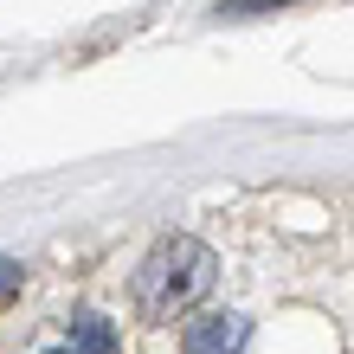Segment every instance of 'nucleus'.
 Returning <instances> with one entry per match:
<instances>
[{
	"label": "nucleus",
	"instance_id": "obj_1",
	"mask_svg": "<svg viewBox=\"0 0 354 354\" xmlns=\"http://www.w3.org/2000/svg\"><path fill=\"white\" fill-rule=\"evenodd\" d=\"M213 277H219V258L206 252L200 239L174 232V239L149 245V258H142L136 277H129V297H136V309L149 322H174L213 290Z\"/></svg>",
	"mask_w": 354,
	"mask_h": 354
},
{
	"label": "nucleus",
	"instance_id": "obj_2",
	"mask_svg": "<svg viewBox=\"0 0 354 354\" xmlns=\"http://www.w3.org/2000/svg\"><path fill=\"white\" fill-rule=\"evenodd\" d=\"M245 342H252V322L239 309H213L180 328V354H245Z\"/></svg>",
	"mask_w": 354,
	"mask_h": 354
},
{
	"label": "nucleus",
	"instance_id": "obj_3",
	"mask_svg": "<svg viewBox=\"0 0 354 354\" xmlns=\"http://www.w3.org/2000/svg\"><path fill=\"white\" fill-rule=\"evenodd\" d=\"M46 354H116V328L97 316V309H77L71 328H65V342L46 348Z\"/></svg>",
	"mask_w": 354,
	"mask_h": 354
},
{
	"label": "nucleus",
	"instance_id": "obj_4",
	"mask_svg": "<svg viewBox=\"0 0 354 354\" xmlns=\"http://www.w3.org/2000/svg\"><path fill=\"white\" fill-rule=\"evenodd\" d=\"M19 283H26V264H19V258H0V303H13Z\"/></svg>",
	"mask_w": 354,
	"mask_h": 354
},
{
	"label": "nucleus",
	"instance_id": "obj_5",
	"mask_svg": "<svg viewBox=\"0 0 354 354\" xmlns=\"http://www.w3.org/2000/svg\"><path fill=\"white\" fill-rule=\"evenodd\" d=\"M252 7H290V0H219V13H252Z\"/></svg>",
	"mask_w": 354,
	"mask_h": 354
}]
</instances>
